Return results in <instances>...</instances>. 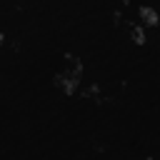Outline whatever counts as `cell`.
Wrapping results in <instances>:
<instances>
[{
	"instance_id": "cell-1",
	"label": "cell",
	"mask_w": 160,
	"mask_h": 160,
	"mask_svg": "<svg viewBox=\"0 0 160 160\" xmlns=\"http://www.w3.org/2000/svg\"><path fill=\"white\" fill-rule=\"evenodd\" d=\"M80 78H82V65H80V60L68 58V68L58 75V88H60L62 92H68V95H75L78 88H80Z\"/></svg>"
},
{
	"instance_id": "cell-2",
	"label": "cell",
	"mask_w": 160,
	"mask_h": 160,
	"mask_svg": "<svg viewBox=\"0 0 160 160\" xmlns=\"http://www.w3.org/2000/svg\"><path fill=\"white\" fill-rule=\"evenodd\" d=\"M138 20H140L145 28H152V25H158L160 15H158V10L150 8V5H140V8H138Z\"/></svg>"
},
{
	"instance_id": "cell-3",
	"label": "cell",
	"mask_w": 160,
	"mask_h": 160,
	"mask_svg": "<svg viewBox=\"0 0 160 160\" xmlns=\"http://www.w3.org/2000/svg\"><path fill=\"white\" fill-rule=\"evenodd\" d=\"M130 35H132V40L140 45V42H145V25L140 22V20H135V22H130Z\"/></svg>"
}]
</instances>
